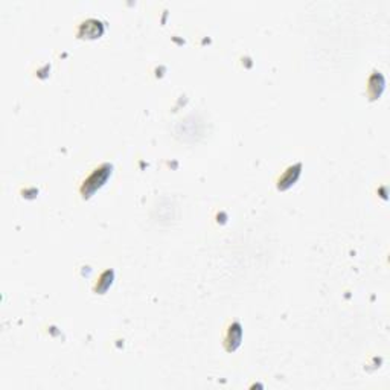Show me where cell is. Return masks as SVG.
Returning a JSON list of instances; mask_svg holds the SVG:
<instances>
[{
    "mask_svg": "<svg viewBox=\"0 0 390 390\" xmlns=\"http://www.w3.org/2000/svg\"><path fill=\"white\" fill-rule=\"evenodd\" d=\"M111 174V166L110 165H102L99 169H96L93 174H91L81 188V192L84 197H89L90 194H93L98 188H101L106 183V180Z\"/></svg>",
    "mask_w": 390,
    "mask_h": 390,
    "instance_id": "1",
    "label": "cell"
},
{
    "mask_svg": "<svg viewBox=\"0 0 390 390\" xmlns=\"http://www.w3.org/2000/svg\"><path fill=\"white\" fill-rule=\"evenodd\" d=\"M239 341H241V326L238 323H233L230 326V329H229L227 337H226L227 351H235L239 346Z\"/></svg>",
    "mask_w": 390,
    "mask_h": 390,
    "instance_id": "2",
    "label": "cell"
},
{
    "mask_svg": "<svg viewBox=\"0 0 390 390\" xmlns=\"http://www.w3.org/2000/svg\"><path fill=\"white\" fill-rule=\"evenodd\" d=\"M299 169H301V165H296L286 169V173L279 178V188L285 189V188H288L293 181H296L297 176H299Z\"/></svg>",
    "mask_w": 390,
    "mask_h": 390,
    "instance_id": "3",
    "label": "cell"
},
{
    "mask_svg": "<svg viewBox=\"0 0 390 390\" xmlns=\"http://www.w3.org/2000/svg\"><path fill=\"white\" fill-rule=\"evenodd\" d=\"M384 89V79L380 73L372 75L371 81H369V93L372 96V99H375L376 96L381 95V91Z\"/></svg>",
    "mask_w": 390,
    "mask_h": 390,
    "instance_id": "4",
    "label": "cell"
},
{
    "mask_svg": "<svg viewBox=\"0 0 390 390\" xmlns=\"http://www.w3.org/2000/svg\"><path fill=\"white\" fill-rule=\"evenodd\" d=\"M111 276H113L111 271H106L104 274H102L101 281L96 285V291H104V290H107V286L111 284Z\"/></svg>",
    "mask_w": 390,
    "mask_h": 390,
    "instance_id": "5",
    "label": "cell"
}]
</instances>
